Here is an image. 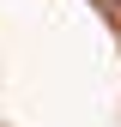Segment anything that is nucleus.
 Segmentation results:
<instances>
[{
  "mask_svg": "<svg viewBox=\"0 0 121 127\" xmlns=\"http://www.w3.org/2000/svg\"><path fill=\"white\" fill-rule=\"evenodd\" d=\"M115 6H121V0H115Z\"/></svg>",
  "mask_w": 121,
  "mask_h": 127,
  "instance_id": "nucleus-1",
  "label": "nucleus"
}]
</instances>
